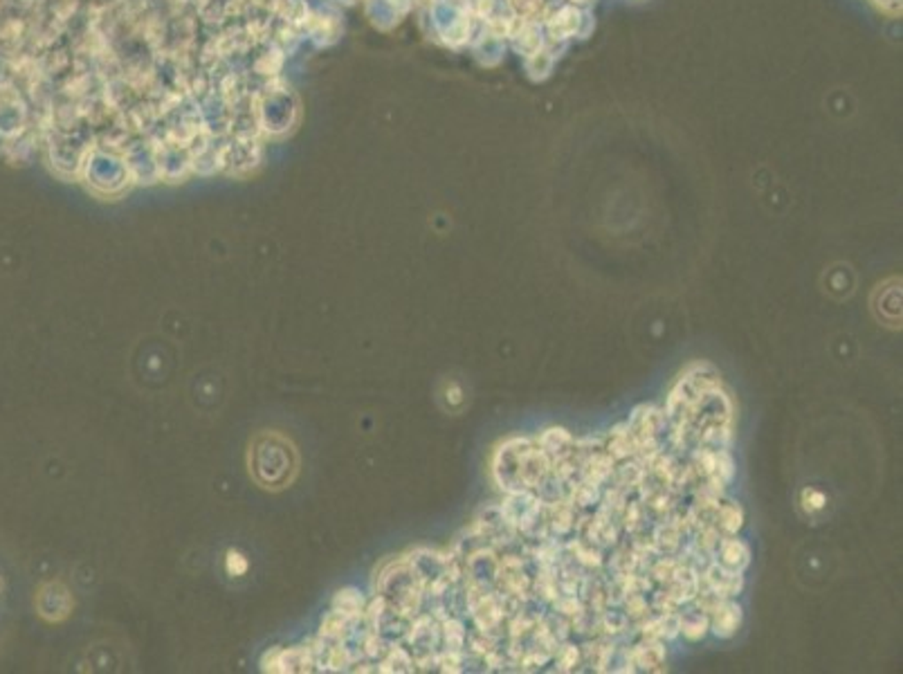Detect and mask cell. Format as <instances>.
<instances>
[{
	"label": "cell",
	"instance_id": "1",
	"mask_svg": "<svg viewBox=\"0 0 903 674\" xmlns=\"http://www.w3.org/2000/svg\"><path fill=\"white\" fill-rule=\"evenodd\" d=\"M492 479L504 495L508 492L535 490L542 488L551 474V458L526 436H510L501 441L492 452Z\"/></svg>",
	"mask_w": 903,
	"mask_h": 674
},
{
	"label": "cell",
	"instance_id": "2",
	"mask_svg": "<svg viewBox=\"0 0 903 674\" xmlns=\"http://www.w3.org/2000/svg\"><path fill=\"white\" fill-rule=\"evenodd\" d=\"M250 474L265 490H284L297 479V445L279 429H263L247 450Z\"/></svg>",
	"mask_w": 903,
	"mask_h": 674
},
{
	"label": "cell",
	"instance_id": "3",
	"mask_svg": "<svg viewBox=\"0 0 903 674\" xmlns=\"http://www.w3.org/2000/svg\"><path fill=\"white\" fill-rule=\"evenodd\" d=\"M375 596H380L387 605L407 614V616L420 614L425 592L404 555L398 560H391L389 564L380 568L378 578H375Z\"/></svg>",
	"mask_w": 903,
	"mask_h": 674
},
{
	"label": "cell",
	"instance_id": "4",
	"mask_svg": "<svg viewBox=\"0 0 903 674\" xmlns=\"http://www.w3.org/2000/svg\"><path fill=\"white\" fill-rule=\"evenodd\" d=\"M576 530H580L582 539H586L589 545H593L596 549H601V551L618 546V537H620L618 520L611 515H607V513L598 511V508L593 513H589V515L582 517V520L577 517Z\"/></svg>",
	"mask_w": 903,
	"mask_h": 674
},
{
	"label": "cell",
	"instance_id": "5",
	"mask_svg": "<svg viewBox=\"0 0 903 674\" xmlns=\"http://www.w3.org/2000/svg\"><path fill=\"white\" fill-rule=\"evenodd\" d=\"M699 576H702V587L719 598H737L746 587L744 571L726 568L724 564H719L717 560H711V562L699 571Z\"/></svg>",
	"mask_w": 903,
	"mask_h": 674
},
{
	"label": "cell",
	"instance_id": "6",
	"mask_svg": "<svg viewBox=\"0 0 903 674\" xmlns=\"http://www.w3.org/2000/svg\"><path fill=\"white\" fill-rule=\"evenodd\" d=\"M36 609L41 616L50 623H59L73 612V593L67 592L61 583H48L41 587L36 596Z\"/></svg>",
	"mask_w": 903,
	"mask_h": 674
},
{
	"label": "cell",
	"instance_id": "7",
	"mask_svg": "<svg viewBox=\"0 0 903 674\" xmlns=\"http://www.w3.org/2000/svg\"><path fill=\"white\" fill-rule=\"evenodd\" d=\"M265 672H312L310 647H277L263 659Z\"/></svg>",
	"mask_w": 903,
	"mask_h": 674
},
{
	"label": "cell",
	"instance_id": "8",
	"mask_svg": "<svg viewBox=\"0 0 903 674\" xmlns=\"http://www.w3.org/2000/svg\"><path fill=\"white\" fill-rule=\"evenodd\" d=\"M744 621V609L735 598H724L711 612V634L717 639H733Z\"/></svg>",
	"mask_w": 903,
	"mask_h": 674
},
{
	"label": "cell",
	"instance_id": "9",
	"mask_svg": "<svg viewBox=\"0 0 903 674\" xmlns=\"http://www.w3.org/2000/svg\"><path fill=\"white\" fill-rule=\"evenodd\" d=\"M630 659L636 672H664L668 661V647L664 640L643 639L630 647Z\"/></svg>",
	"mask_w": 903,
	"mask_h": 674
},
{
	"label": "cell",
	"instance_id": "10",
	"mask_svg": "<svg viewBox=\"0 0 903 674\" xmlns=\"http://www.w3.org/2000/svg\"><path fill=\"white\" fill-rule=\"evenodd\" d=\"M616 470V461L605 452L602 448L589 450V452L582 457L580 463V482L592 483V486L605 488L607 483L611 482Z\"/></svg>",
	"mask_w": 903,
	"mask_h": 674
},
{
	"label": "cell",
	"instance_id": "11",
	"mask_svg": "<svg viewBox=\"0 0 903 674\" xmlns=\"http://www.w3.org/2000/svg\"><path fill=\"white\" fill-rule=\"evenodd\" d=\"M546 517H548V533L555 537H569L576 530L577 524V508L567 499V497H555L546 501Z\"/></svg>",
	"mask_w": 903,
	"mask_h": 674
},
{
	"label": "cell",
	"instance_id": "12",
	"mask_svg": "<svg viewBox=\"0 0 903 674\" xmlns=\"http://www.w3.org/2000/svg\"><path fill=\"white\" fill-rule=\"evenodd\" d=\"M683 537H686V533L681 530V526L674 520H670V517L658 520L652 535H649V539H652V545L658 555H679L681 546L686 545V539Z\"/></svg>",
	"mask_w": 903,
	"mask_h": 674
},
{
	"label": "cell",
	"instance_id": "13",
	"mask_svg": "<svg viewBox=\"0 0 903 674\" xmlns=\"http://www.w3.org/2000/svg\"><path fill=\"white\" fill-rule=\"evenodd\" d=\"M715 560L724 564L726 568H733V571H746V567L750 564V549L737 535H726L717 546Z\"/></svg>",
	"mask_w": 903,
	"mask_h": 674
},
{
	"label": "cell",
	"instance_id": "14",
	"mask_svg": "<svg viewBox=\"0 0 903 674\" xmlns=\"http://www.w3.org/2000/svg\"><path fill=\"white\" fill-rule=\"evenodd\" d=\"M564 553L571 562H576L577 567L585 568L586 573L598 571V568L605 567V553L601 549H596L593 545H589L586 539L576 537L564 542Z\"/></svg>",
	"mask_w": 903,
	"mask_h": 674
},
{
	"label": "cell",
	"instance_id": "15",
	"mask_svg": "<svg viewBox=\"0 0 903 674\" xmlns=\"http://www.w3.org/2000/svg\"><path fill=\"white\" fill-rule=\"evenodd\" d=\"M686 609L679 612V631L690 643H699L711 634V616L695 605H683Z\"/></svg>",
	"mask_w": 903,
	"mask_h": 674
},
{
	"label": "cell",
	"instance_id": "16",
	"mask_svg": "<svg viewBox=\"0 0 903 674\" xmlns=\"http://www.w3.org/2000/svg\"><path fill=\"white\" fill-rule=\"evenodd\" d=\"M538 445L548 454V458H558L576 448V436L564 427H548L538 436Z\"/></svg>",
	"mask_w": 903,
	"mask_h": 674
},
{
	"label": "cell",
	"instance_id": "17",
	"mask_svg": "<svg viewBox=\"0 0 903 674\" xmlns=\"http://www.w3.org/2000/svg\"><path fill=\"white\" fill-rule=\"evenodd\" d=\"M602 450L614 458L616 463L627 461V458L634 457V441H632V434L627 429V423L616 425L614 429H609L607 434V441L602 443Z\"/></svg>",
	"mask_w": 903,
	"mask_h": 674
},
{
	"label": "cell",
	"instance_id": "18",
	"mask_svg": "<svg viewBox=\"0 0 903 674\" xmlns=\"http://www.w3.org/2000/svg\"><path fill=\"white\" fill-rule=\"evenodd\" d=\"M715 526L721 535H737L744 526V508L737 501L719 499L715 513Z\"/></svg>",
	"mask_w": 903,
	"mask_h": 674
},
{
	"label": "cell",
	"instance_id": "19",
	"mask_svg": "<svg viewBox=\"0 0 903 674\" xmlns=\"http://www.w3.org/2000/svg\"><path fill=\"white\" fill-rule=\"evenodd\" d=\"M467 627L461 616H447L441 621L443 650H466Z\"/></svg>",
	"mask_w": 903,
	"mask_h": 674
},
{
	"label": "cell",
	"instance_id": "20",
	"mask_svg": "<svg viewBox=\"0 0 903 674\" xmlns=\"http://www.w3.org/2000/svg\"><path fill=\"white\" fill-rule=\"evenodd\" d=\"M630 618L623 609L618 607H607L605 612H601V618H598V630L605 639H620L630 631Z\"/></svg>",
	"mask_w": 903,
	"mask_h": 674
},
{
	"label": "cell",
	"instance_id": "21",
	"mask_svg": "<svg viewBox=\"0 0 903 674\" xmlns=\"http://www.w3.org/2000/svg\"><path fill=\"white\" fill-rule=\"evenodd\" d=\"M378 672H416L413 656L404 646H394L378 661Z\"/></svg>",
	"mask_w": 903,
	"mask_h": 674
},
{
	"label": "cell",
	"instance_id": "22",
	"mask_svg": "<svg viewBox=\"0 0 903 674\" xmlns=\"http://www.w3.org/2000/svg\"><path fill=\"white\" fill-rule=\"evenodd\" d=\"M333 609L344 614H362L366 609V602L362 593L356 592V589H342L333 598Z\"/></svg>",
	"mask_w": 903,
	"mask_h": 674
},
{
	"label": "cell",
	"instance_id": "23",
	"mask_svg": "<svg viewBox=\"0 0 903 674\" xmlns=\"http://www.w3.org/2000/svg\"><path fill=\"white\" fill-rule=\"evenodd\" d=\"M553 659H555V670H558V672H573V670H577V665L582 663V652L577 646L564 640V643H560L558 650H555Z\"/></svg>",
	"mask_w": 903,
	"mask_h": 674
},
{
	"label": "cell",
	"instance_id": "24",
	"mask_svg": "<svg viewBox=\"0 0 903 674\" xmlns=\"http://www.w3.org/2000/svg\"><path fill=\"white\" fill-rule=\"evenodd\" d=\"M623 612L627 614V618L630 621H645V618L652 614V602L648 600V593H630V596H624L623 600Z\"/></svg>",
	"mask_w": 903,
	"mask_h": 674
},
{
	"label": "cell",
	"instance_id": "25",
	"mask_svg": "<svg viewBox=\"0 0 903 674\" xmlns=\"http://www.w3.org/2000/svg\"><path fill=\"white\" fill-rule=\"evenodd\" d=\"M800 506L807 515H816V513L825 511L827 508V495L818 488H805L800 492Z\"/></svg>",
	"mask_w": 903,
	"mask_h": 674
},
{
	"label": "cell",
	"instance_id": "26",
	"mask_svg": "<svg viewBox=\"0 0 903 674\" xmlns=\"http://www.w3.org/2000/svg\"><path fill=\"white\" fill-rule=\"evenodd\" d=\"M553 605V612H558L560 616L569 618L571 621L573 616H577V614L585 609V605H582V600L577 596H567V593H560L555 600L551 602Z\"/></svg>",
	"mask_w": 903,
	"mask_h": 674
},
{
	"label": "cell",
	"instance_id": "27",
	"mask_svg": "<svg viewBox=\"0 0 903 674\" xmlns=\"http://www.w3.org/2000/svg\"><path fill=\"white\" fill-rule=\"evenodd\" d=\"M247 567H250V562H247V558L240 551H234L230 549L227 551L225 555V568L230 576H234V578H240V576H246L247 573Z\"/></svg>",
	"mask_w": 903,
	"mask_h": 674
},
{
	"label": "cell",
	"instance_id": "28",
	"mask_svg": "<svg viewBox=\"0 0 903 674\" xmlns=\"http://www.w3.org/2000/svg\"><path fill=\"white\" fill-rule=\"evenodd\" d=\"M450 387H452V396L447 394V400H450V404H454V403H463V391H461V387H459L457 382H452Z\"/></svg>",
	"mask_w": 903,
	"mask_h": 674
}]
</instances>
